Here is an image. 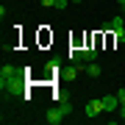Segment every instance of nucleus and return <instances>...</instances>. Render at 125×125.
I'll return each mask as SVG.
<instances>
[{
  "mask_svg": "<svg viewBox=\"0 0 125 125\" xmlns=\"http://www.w3.org/2000/svg\"><path fill=\"white\" fill-rule=\"evenodd\" d=\"M111 33H114V39L120 42V45H125V25H122V28H114Z\"/></svg>",
  "mask_w": 125,
  "mask_h": 125,
  "instance_id": "1a4fd4ad",
  "label": "nucleus"
},
{
  "mask_svg": "<svg viewBox=\"0 0 125 125\" xmlns=\"http://www.w3.org/2000/svg\"><path fill=\"white\" fill-rule=\"evenodd\" d=\"M97 53H100L97 47H83V61L86 64H89V61H97Z\"/></svg>",
  "mask_w": 125,
  "mask_h": 125,
  "instance_id": "423d86ee",
  "label": "nucleus"
},
{
  "mask_svg": "<svg viewBox=\"0 0 125 125\" xmlns=\"http://www.w3.org/2000/svg\"><path fill=\"white\" fill-rule=\"evenodd\" d=\"M39 6L42 9H67L70 0H39Z\"/></svg>",
  "mask_w": 125,
  "mask_h": 125,
  "instance_id": "39448f33",
  "label": "nucleus"
},
{
  "mask_svg": "<svg viewBox=\"0 0 125 125\" xmlns=\"http://www.w3.org/2000/svg\"><path fill=\"white\" fill-rule=\"evenodd\" d=\"M122 17H125V6H122Z\"/></svg>",
  "mask_w": 125,
  "mask_h": 125,
  "instance_id": "4468645a",
  "label": "nucleus"
},
{
  "mask_svg": "<svg viewBox=\"0 0 125 125\" xmlns=\"http://www.w3.org/2000/svg\"><path fill=\"white\" fill-rule=\"evenodd\" d=\"M25 86V72L20 67H14V64H3V70H0V89L3 94H20Z\"/></svg>",
  "mask_w": 125,
  "mask_h": 125,
  "instance_id": "f257e3e1",
  "label": "nucleus"
},
{
  "mask_svg": "<svg viewBox=\"0 0 125 125\" xmlns=\"http://www.w3.org/2000/svg\"><path fill=\"white\" fill-rule=\"evenodd\" d=\"M120 117L125 120V103H120Z\"/></svg>",
  "mask_w": 125,
  "mask_h": 125,
  "instance_id": "9b49d317",
  "label": "nucleus"
},
{
  "mask_svg": "<svg viewBox=\"0 0 125 125\" xmlns=\"http://www.w3.org/2000/svg\"><path fill=\"white\" fill-rule=\"evenodd\" d=\"M70 3H81V0H70Z\"/></svg>",
  "mask_w": 125,
  "mask_h": 125,
  "instance_id": "ddd939ff",
  "label": "nucleus"
},
{
  "mask_svg": "<svg viewBox=\"0 0 125 125\" xmlns=\"http://www.w3.org/2000/svg\"><path fill=\"white\" fill-rule=\"evenodd\" d=\"M103 108H106V111H117V108H120V97H117V94H106V97H103Z\"/></svg>",
  "mask_w": 125,
  "mask_h": 125,
  "instance_id": "20e7f679",
  "label": "nucleus"
},
{
  "mask_svg": "<svg viewBox=\"0 0 125 125\" xmlns=\"http://www.w3.org/2000/svg\"><path fill=\"white\" fill-rule=\"evenodd\" d=\"M70 111H72V106H70V103H58V106L47 108L45 122H47V125H61V122H64V117H67Z\"/></svg>",
  "mask_w": 125,
  "mask_h": 125,
  "instance_id": "f03ea898",
  "label": "nucleus"
},
{
  "mask_svg": "<svg viewBox=\"0 0 125 125\" xmlns=\"http://www.w3.org/2000/svg\"><path fill=\"white\" fill-rule=\"evenodd\" d=\"M83 111H86V117H97V114H103V111H106V108H103V97H100V100H89V103L83 106Z\"/></svg>",
  "mask_w": 125,
  "mask_h": 125,
  "instance_id": "7ed1b4c3",
  "label": "nucleus"
},
{
  "mask_svg": "<svg viewBox=\"0 0 125 125\" xmlns=\"http://www.w3.org/2000/svg\"><path fill=\"white\" fill-rule=\"evenodd\" d=\"M117 97H120V103H125V86H122V89H117Z\"/></svg>",
  "mask_w": 125,
  "mask_h": 125,
  "instance_id": "9d476101",
  "label": "nucleus"
},
{
  "mask_svg": "<svg viewBox=\"0 0 125 125\" xmlns=\"http://www.w3.org/2000/svg\"><path fill=\"white\" fill-rule=\"evenodd\" d=\"M70 61H75V64H86V61H83V50H81V47H72V50H70Z\"/></svg>",
  "mask_w": 125,
  "mask_h": 125,
  "instance_id": "0eeeda50",
  "label": "nucleus"
},
{
  "mask_svg": "<svg viewBox=\"0 0 125 125\" xmlns=\"http://www.w3.org/2000/svg\"><path fill=\"white\" fill-rule=\"evenodd\" d=\"M83 72H86V75H92V78H97V75H100L103 70H100V64H97V61H89V64H86V70H83Z\"/></svg>",
  "mask_w": 125,
  "mask_h": 125,
  "instance_id": "6e6552de",
  "label": "nucleus"
},
{
  "mask_svg": "<svg viewBox=\"0 0 125 125\" xmlns=\"http://www.w3.org/2000/svg\"><path fill=\"white\" fill-rule=\"evenodd\" d=\"M117 3H120V6H125V0H117Z\"/></svg>",
  "mask_w": 125,
  "mask_h": 125,
  "instance_id": "f8f14e48",
  "label": "nucleus"
}]
</instances>
